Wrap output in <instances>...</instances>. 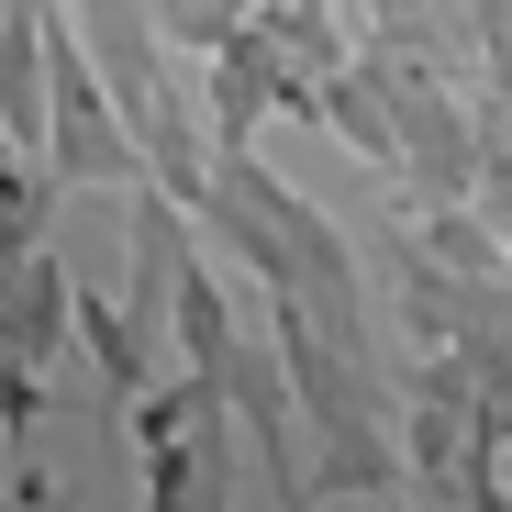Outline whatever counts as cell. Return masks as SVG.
Listing matches in <instances>:
<instances>
[{
  "instance_id": "6da1fadb",
  "label": "cell",
  "mask_w": 512,
  "mask_h": 512,
  "mask_svg": "<svg viewBox=\"0 0 512 512\" xmlns=\"http://www.w3.org/2000/svg\"><path fill=\"white\" fill-rule=\"evenodd\" d=\"M78 334V279L56 268V245H34V256H12L0 268V357L12 368H56V346Z\"/></svg>"
}]
</instances>
